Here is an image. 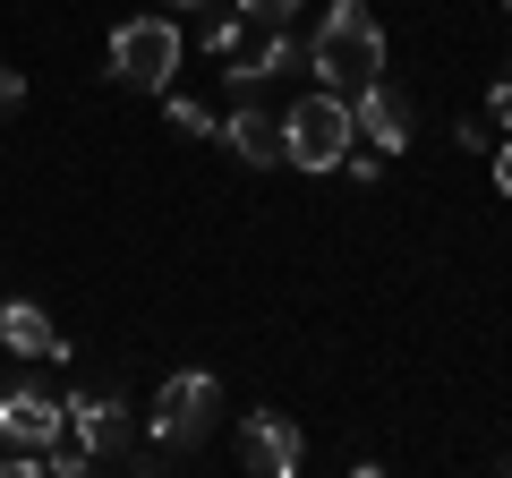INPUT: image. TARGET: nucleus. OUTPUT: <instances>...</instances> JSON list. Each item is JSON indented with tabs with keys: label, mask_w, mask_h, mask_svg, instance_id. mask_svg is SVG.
I'll list each match as a JSON object with an SVG mask.
<instances>
[{
	"label": "nucleus",
	"mask_w": 512,
	"mask_h": 478,
	"mask_svg": "<svg viewBox=\"0 0 512 478\" xmlns=\"http://www.w3.org/2000/svg\"><path fill=\"white\" fill-rule=\"evenodd\" d=\"M214 419H222V376L180 368L163 393H154L146 436H154V453H188V444H205V436H214Z\"/></svg>",
	"instance_id": "obj_3"
},
{
	"label": "nucleus",
	"mask_w": 512,
	"mask_h": 478,
	"mask_svg": "<svg viewBox=\"0 0 512 478\" xmlns=\"http://www.w3.org/2000/svg\"><path fill=\"white\" fill-rule=\"evenodd\" d=\"M359 146V129H350V103L342 94H299L291 111H282V163L299 171H342V154Z\"/></svg>",
	"instance_id": "obj_2"
},
{
	"label": "nucleus",
	"mask_w": 512,
	"mask_h": 478,
	"mask_svg": "<svg viewBox=\"0 0 512 478\" xmlns=\"http://www.w3.org/2000/svg\"><path fill=\"white\" fill-rule=\"evenodd\" d=\"M299 60H308V52H299V43L282 35V26H274V43H265V52H256V77H291Z\"/></svg>",
	"instance_id": "obj_12"
},
{
	"label": "nucleus",
	"mask_w": 512,
	"mask_h": 478,
	"mask_svg": "<svg viewBox=\"0 0 512 478\" xmlns=\"http://www.w3.org/2000/svg\"><path fill=\"white\" fill-rule=\"evenodd\" d=\"M18 103H26V77L9 69V60H0V120H9V111H18Z\"/></svg>",
	"instance_id": "obj_16"
},
{
	"label": "nucleus",
	"mask_w": 512,
	"mask_h": 478,
	"mask_svg": "<svg viewBox=\"0 0 512 478\" xmlns=\"http://www.w3.org/2000/svg\"><path fill=\"white\" fill-rule=\"evenodd\" d=\"M308 77L325 94H359V86H376L384 77V26L367 18L359 0H342V9H325V18H316V43H308Z\"/></svg>",
	"instance_id": "obj_1"
},
{
	"label": "nucleus",
	"mask_w": 512,
	"mask_h": 478,
	"mask_svg": "<svg viewBox=\"0 0 512 478\" xmlns=\"http://www.w3.org/2000/svg\"><path fill=\"white\" fill-rule=\"evenodd\" d=\"M60 410H69L60 427H69V436L86 444L94 461H120L128 436H137V410H128V393H111V385H103V393H69Z\"/></svg>",
	"instance_id": "obj_5"
},
{
	"label": "nucleus",
	"mask_w": 512,
	"mask_h": 478,
	"mask_svg": "<svg viewBox=\"0 0 512 478\" xmlns=\"http://www.w3.org/2000/svg\"><path fill=\"white\" fill-rule=\"evenodd\" d=\"M180 26L171 18H128L120 35H111V77L137 94H171V77H180Z\"/></svg>",
	"instance_id": "obj_4"
},
{
	"label": "nucleus",
	"mask_w": 512,
	"mask_h": 478,
	"mask_svg": "<svg viewBox=\"0 0 512 478\" xmlns=\"http://www.w3.org/2000/svg\"><path fill=\"white\" fill-rule=\"evenodd\" d=\"M487 154H495V188L512 197V146H487Z\"/></svg>",
	"instance_id": "obj_18"
},
{
	"label": "nucleus",
	"mask_w": 512,
	"mask_h": 478,
	"mask_svg": "<svg viewBox=\"0 0 512 478\" xmlns=\"http://www.w3.org/2000/svg\"><path fill=\"white\" fill-rule=\"evenodd\" d=\"M350 129L393 163V154L410 146V103H402V86H384V77H376V86H359V94H350Z\"/></svg>",
	"instance_id": "obj_7"
},
{
	"label": "nucleus",
	"mask_w": 512,
	"mask_h": 478,
	"mask_svg": "<svg viewBox=\"0 0 512 478\" xmlns=\"http://www.w3.org/2000/svg\"><path fill=\"white\" fill-rule=\"evenodd\" d=\"M239 461H248L256 478H299L308 444H299V427L282 419V410H248V419H239Z\"/></svg>",
	"instance_id": "obj_6"
},
{
	"label": "nucleus",
	"mask_w": 512,
	"mask_h": 478,
	"mask_svg": "<svg viewBox=\"0 0 512 478\" xmlns=\"http://www.w3.org/2000/svg\"><path fill=\"white\" fill-rule=\"evenodd\" d=\"M342 171H350L359 188H376V180H384V154H342Z\"/></svg>",
	"instance_id": "obj_15"
},
{
	"label": "nucleus",
	"mask_w": 512,
	"mask_h": 478,
	"mask_svg": "<svg viewBox=\"0 0 512 478\" xmlns=\"http://www.w3.org/2000/svg\"><path fill=\"white\" fill-rule=\"evenodd\" d=\"M239 26H248L239 9H231V18H214V26H205V52H214V60H231V52H239Z\"/></svg>",
	"instance_id": "obj_13"
},
{
	"label": "nucleus",
	"mask_w": 512,
	"mask_h": 478,
	"mask_svg": "<svg viewBox=\"0 0 512 478\" xmlns=\"http://www.w3.org/2000/svg\"><path fill=\"white\" fill-rule=\"evenodd\" d=\"M504 9H512V0H504Z\"/></svg>",
	"instance_id": "obj_20"
},
{
	"label": "nucleus",
	"mask_w": 512,
	"mask_h": 478,
	"mask_svg": "<svg viewBox=\"0 0 512 478\" xmlns=\"http://www.w3.org/2000/svg\"><path fill=\"white\" fill-rule=\"evenodd\" d=\"M291 9H299V0H239V18H248V26H291Z\"/></svg>",
	"instance_id": "obj_14"
},
{
	"label": "nucleus",
	"mask_w": 512,
	"mask_h": 478,
	"mask_svg": "<svg viewBox=\"0 0 512 478\" xmlns=\"http://www.w3.org/2000/svg\"><path fill=\"white\" fill-rule=\"evenodd\" d=\"M214 146H231L239 163H256V171H265V163H282V120H274V111H256V103H239L231 120L214 129Z\"/></svg>",
	"instance_id": "obj_9"
},
{
	"label": "nucleus",
	"mask_w": 512,
	"mask_h": 478,
	"mask_svg": "<svg viewBox=\"0 0 512 478\" xmlns=\"http://www.w3.org/2000/svg\"><path fill=\"white\" fill-rule=\"evenodd\" d=\"M487 103H495V120L512 129V77H495V86H487Z\"/></svg>",
	"instance_id": "obj_17"
},
{
	"label": "nucleus",
	"mask_w": 512,
	"mask_h": 478,
	"mask_svg": "<svg viewBox=\"0 0 512 478\" xmlns=\"http://www.w3.org/2000/svg\"><path fill=\"white\" fill-rule=\"evenodd\" d=\"M163 9H205V0H163Z\"/></svg>",
	"instance_id": "obj_19"
},
{
	"label": "nucleus",
	"mask_w": 512,
	"mask_h": 478,
	"mask_svg": "<svg viewBox=\"0 0 512 478\" xmlns=\"http://www.w3.org/2000/svg\"><path fill=\"white\" fill-rule=\"evenodd\" d=\"M163 120H171V129H180V137H214V129H222L214 111L197 103V94H163Z\"/></svg>",
	"instance_id": "obj_11"
},
{
	"label": "nucleus",
	"mask_w": 512,
	"mask_h": 478,
	"mask_svg": "<svg viewBox=\"0 0 512 478\" xmlns=\"http://www.w3.org/2000/svg\"><path fill=\"white\" fill-rule=\"evenodd\" d=\"M60 419L69 410L52 402V393H35V385H18V393H0V444H60Z\"/></svg>",
	"instance_id": "obj_8"
},
{
	"label": "nucleus",
	"mask_w": 512,
	"mask_h": 478,
	"mask_svg": "<svg viewBox=\"0 0 512 478\" xmlns=\"http://www.w3.org/2000/svg\"><path fill=\"white\" fill-rule=\"evenodd\" d=\"M0 350H18V359H69L60 325L35 308V299H9V308H0Z\"/></svg>",
	"instance_id": "obj_10"
}]
</instances>
